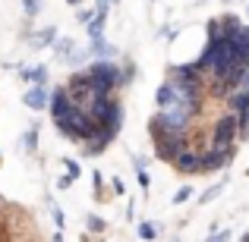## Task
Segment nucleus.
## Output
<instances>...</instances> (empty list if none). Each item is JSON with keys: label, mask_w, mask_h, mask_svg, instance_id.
Wrapping results in <instances>:
<instances>
[{"label": "nucleus", "mask_w": 249, "mask_h": 242, "mask_svg": "<svg viewBox=\"0 0 249 242\" xmlns=\"http://www.w3.org/2000/svg\"><path fill=\"white\" fill-rule=\"evenodd\" d=\"M243 242H249V233H243Z\"/></svg>", "instance_id": "nucleus-29"}, {"label": "nucleus", "mask_w": 249, "mask_h": 242, "mask_svg": "<svg viewBox=\"0 0 249 242\" xmlns=\"http://www.w3.org/2000/svg\"><path fill=\"white\" fill-rule=\"evenodd\" d=\"M139 236L142 239H155V226L152 224H139Z\"/></svg>", "instance_id": "nucleus-22"}, {"label": "nucleus", "mask_w": 249, "mask_h": 242, "mask_svg": "<svg viewBox=\"0 0 249 242\" xmlns=\"http://www.w3.org/2000/svg\"><path fill=\"white\" fill-rule=\"evenodd\" d=\"M98 6H110V0H98Z\"/></svg>", "instance_id": "nucleus-28"}, {"label": "nucleus", "mask_w": 249, "mask_h": 242, "mask_svg": "<svg viewBox=\"0 0 249 242\" xmlns=\"http://www.w3.org/2000/svg\"><path fill=\"white\" fill-rule=\"evenodd\" d=\"M189 195H193V189H189V186H183L180 192L174 195V205H183V201H189Z\"/></svg>", "instance_id": "nucleus-20"}, {"label": "nucleus", "mask_w": 249, "mask_h": 242, "mask_svg": "<svg viewBox=\"0 0 249 242\" xmlns=\"http://www.w3.org/2000/svg\"><path fill=\"white\" fill-rule=\"evenodd\" d=\"M57 38V29H44V32H38V38H35V48H44V44H51Z\"/></svg>", "instance_id": "nucleus-14"}, {"label": "nucleus", "mask_w": 249, "mask_h": 242, "mask_svg": "<svg viewBox=\"0 0 249 242\" xmlns=\"http://www.w3.org/2000/svg\"><path fill=\"white\" fill-rule=\"evenodd\" d=\"M89 230H91V233H101V230H104V220L98 217V214H89Z\"/></svg>", "instance_id": "nucleus-18"}, {"label": "nucleus", "mask_w": 249, "mask_h": 242, "mask_svg": "<svg viewBox=\"0 0 249 242\" xmlns=\"http://www.w3.org/2000/svg\"><path fill=\"white\" fill-rule=\"evenodd\" d=\"M22 6H25V13H29V16H35V13L41 10V3H38V0H22Z\"/></svg>", "instance_id": "nucleus-23"}, {"label": "nucleus", "mask_w": 249, "mask_h": 242, "mask_svg": "<svg viewBox=\"0 0 249 242\" xmlns=\"http://www.w3.org/2000/svg\"><path fill=\"white\" fill-rule=\"evenodd\" d=\"M104 22H107V6H98V10H95V16L89 19V35H91V38H101Z\"/></svg>", "instance_id": "nucleus-10"}, {"label": "nucleus", "mask_w": 249, "mask_h": 242, "mask_svg": "<svg viewBox=\"0 0 249 242\" xmlns=\"http://www.w3.org/2000/svg\"><path fill=\"white\" fill-rule=\"evenodd\" d=\"M54 224H57V226H63V211H60L57 205H54Z\"/></svg>", "instance_id": "nucleus-26"}, {"label": "nucleus", "mask_w": 249, "mask_h": 242, "mask_svg": "<svg viewBox=\"0 0 249 242\" xmlns=\"http://www.w3.org/2000/svg\"><path fill=\"white\" fill-rule=\"evenodd\" d=\"M70 182H73V176H70V173H67V176H60V179H57V186H60V189H67V186H70Z\"/></svg>", "instance_id": "nucleus-27"}, {"label": "nucleus", "mask_w": 249, "mask_h": 242, "mask_svg": "<svg viewBox=\"0 0 249 242\" xmlns=\"http://www.w3.org/2000/svg\"><path fill=\"white\" fill-rule=\"evenodd\" d=\"M91 16H95V13H91V10H79V16H76V19H79V22H89Z\"/></svg>", "instance_id": "nucleus-24"}, {"label": "nucleus", "mask_w": 249, "mask_h": 242, "mask_svg": "<svg viewBox=\"0 0 249 242\" xmlns=\"http://www.w3.org/2000/svg\"><path fill=\"white\" fill-rule=\"evenodd\" d=\"M231 41L237 48V57L243 63H249V25H240L237 32H231Z\"/></svg>", "instance_id": "nucleus-9"}, {"label": "nucleus", "mask_w": 249, "mask_h": 242, "mask_svg": "<svg viewBox=\"0 0 249 242\" xmlns=\"http://www.w3.org/2000/svg\"><path fill=\"white\" fill-rule=\"evenodd\" d=\"M174 167L180 170V173H186V176L202 173V154H199V151H193V148H183V151L174 158Z\"/></svg>", "instance_id": "nucleus-7"}, {"label": "nucleus", "mask_w": 249, "mask_h": 242, "mask_svg": "<svg viewBox=\"0 0 249 242\" xmlns=\"http://www.w3.org/2000/svg\"><path fill=\"white\" fill-rule=\"evenodd\" d=\"M70 3H73V6H79V0H70Z\"/></svg>", "instance_id": "nucleus-30"}, {"label": "nucleus", "mask_w": 249, "mask_h": 242, "mask_svg": "<svg viewBox=\"0 0 249 242\" xmlns=\"http://www.w3.org/2000/svg\"><path fill=\"white\" fill-rule=\"evenodd\" d=\"M148 132H152V139H155V154L167 163H174L177 154H180L183 148H189L186 132H170V129H161V126H155V123H148Z\"/></svg>", "instance_id": "nucleus-2"}, {"label": "nucleus", "mask_w": 249, "mask_h": 242, "mask_svg": "<svg viewBox=\"0 0 249 242\" xmlns=\"http://www.w3.org/2000/svg\"><path fill=\"white\" fill-rule=\"evenodd\" d=\"M25 107H32V110H44L48 107V101H51V91H44V85L41 82H35L29 91H25Z\"/></svg>", "instance_id": "nucleus-8"}, {"label": "nucleus", "mask_w": 249, "mask_h": 242, "mask_svg": "<svg viewBox=\"0 0 249 242\" xmlns=\"http://www.w3.org/2000/svg\"><path fill=\"white\" fill-rule=\"evenodd\" d=\"M70 50H73V41H70V38H63V41L57 44V54H60V57H70Z\"/></svg>", "instance_id": "nucleus-21"}, {"label": "nucleus", "mask_w": 249, "mask_h": 242, "mask_svg": "<svg viewBox=\"0 0 249 242\" xmlns=\"http://www.w3.org/2000/svg\"><path fill=\"white\" fill-rule=\"evenodd\" d=\"M25 148H29V151H35V148H38V123L25 132Z\"/></svg>", "instance_id": "nucleus-16"}, {"label": "nucleus", "mask_w": 249, "mask_h": 242, "mask_svg": "<svg viewBox=\"0 0 249 242\" xmlns=\"http://www.w3.org/2000/svg\"><path fill=\"white\" fill-rule=\"evenodd\" d=\"M139 186H142V189H148V173H145L142 167H139Z\"/></svg>", "instance_id": "nucleus-25"}, {"label": "nucleus", "mask_w": 249, "mask_h": 242, "mask_svg": "<svg viewBox=\"0 0 249 242\" xmlns=\"http://www.w3.org/2000/svg\"><path fill=\"white\" fill-rule=\"evenodd\" d=\"M89 76L95 79V85L104 91V95H110V91L120 85V66H114L110 60H101V57L89 66Z\"/></svg>", "instance_id": "nucleus-4"}, {"label": "nucleus", "mask_w": 249, "mask_h": 242, "mask_svg": "<svg viewBox=\"0 0 249 242\" xmlns=\"http://www.w3.org/2000/svg\"><path fill=\"white\" fill-rule=\"evenodd\" d=\"M22 79L25 82H44V79H48V69H44V66H32V69H22Z\"/></svg>", "instance_id": "nucleus-13"}, {"label": "nucleus", "mask_w": 249, "mask_h": 242, "mask_svg": "<svg viewBox=\"0 0 249 242\" xmlns=\"http://www.w3.org/2000/svg\"><path fill=\"white\" fill-rule=\"evenodd\" d=\"M237 126H240V135L246 139V135H249V107H246V110H240V113H237Z\"/></svg>", "instance_id": "nucleus-15"}, {"label": "nucleus", "mask_w": 249, "mask_h": 242, "mask_svg": "<svg viewBox=\"0 0 249 242\" xmlns=\"http://www.w3.org/2000/svg\"><path fill=\"white\" fill-rule=\"evenodd\" d=\"M54 123H57V129H60L67 139H73V142H85V139H89V135L98 129V123L91 120L89 110L79 107V104H76V107L70 110L67 116H60V120H54Z\"/></svg>", "instance_id": "nucleus-1"}, {"label": "nucleus", "mask_w": 249, "mask_h": 242, "mask_svg": "<svg viewBox=\"0 0 249 242\" xmlns=\"http://www.w3.org/2000/svg\"><path fill=\"white\" fill-rule=\"evenodd\" d=\"M48 107H51V113H54V120L67 116L70 110L76 107V101H73V95H70V88H54V91H51V101H48Z\"/></svg>", "instance_id": "nucleus-6"}, {"label": "nucleus", "mask_w": 249, "mask_h": 242, "mask_svg": "<svg viewBox=\"0 0 249 242\" xmlns=\"http://www.w3.org/2000/svg\"><path fill=\"white\" fill-rule=\"evenodd\" d=\"M233 158V148H208L202 151V173H218L224 170Z\"/></svg>", "instance_id": "nucleus-5"}, {"label": "nucleus", "mask_w": 249, "mask_h": 242, "mask_svg": "<svg viewBox=\"0 0 249 242\" xmlns=\"http://www.w3.org/2000/svg\"><path fill=\"white\" fill-rule=\"evenodd\" d=\"M221 189H224V186H221V182H218V186H212V189H208V192L205 195H202V205H208V201H214V198H218V195H221Z\"/></svg>", "instance_id": "nucleus-17"}, {"label": "nucleus", "mask_w": 249, "mask_h": 242, "mask_svg": "<svg viewBox=\"0 0 249 242\" xmlns=\"http://www.w3.org/2000/svg\"><path fill=\"white\" fill-rule=\"evenodd\" d=\"M63 167H67V170H70V176H73V179H76V176H79V173H82V170H79V163H76L73 158H63Z\"/></svg>", "instance_id": "nucleus-19"}, {"label": "nucleus", "mask_w": 249, "mask_h": 242, "mask_svg": "<svg viewBox=\"0 0 249 242\" xmlns=\"http://www.w3.org/2000/svg\"><path fill=\"white\" fill-rule=\"evenodd\" d=\"M0 236H3V233H0Z\"/></svg>", "instance_id": "nucleus-31"}, {"label": "nucleus", "mask_w": 249, "mask_h": 242, "mask_svg": "<svg viewBox=\"0 0 249 242\" xmlns=\"http://www.w3.org/2000/svg\"><path fill=\"white\" fill-rule=\"evenodd\" d=\"M240 135V126H237V113H224L214 120L212 126V148H233V139Z\"/></svg>", "instance_id": "nucleus-3"}, {"label": "nucleus", "mask_w": 249, "mask_h": 242, "mask_svg": "<svg viewBox=\"0 0 249 242\" xmlns=\"http://www.w3.org/2000/svg\"><path fill=\"white\" fill-rule=\"evenodd\" d=\"M227 104H231L233 113L246 110L249 107V88H233V95H227Z\"/></svg>", "instance_id": "nucleus-11"}, {"label": "nucleus", "mask_w": 249, "mask_h": 242, "mask_svg": "<svg viewBox=\"0 0 249 242\" xmlns=\"http://www.w3.org/2000/svg\"><path fill=\"white\" fill-rule=\"evenodd\" d=\"M91 54L101 57V60H110V57H114L117 50H114V44H107L104 38H91Z\"/></svg>", "instance_id": "nucleus-12"}]
</instances>
